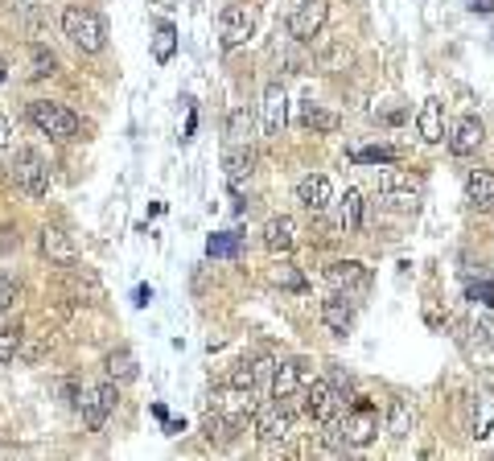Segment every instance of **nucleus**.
<instances>
[{
	"instance_id": "423d86ee",
	"label": "nucleus",
	"mask_w": 494,
	"mask_h": 461,
	"mask_svg": "<svg viewBox=\"0 0 494 461\" xmlns=\"http://www.w3.org/2000/svg\"><path fill=\"white\" fill-rule=\"evenodd\" d=\"M379 194H383V202L391 210H412L420 198V182L412 173H404V169H388L379 177Z\"/></svg>"
},
{
	"instance_id": "f704fd0d",
	"label": "nucleus",
	"mask_w": 494,
	"mask_h": 461,
	"mask_svg": "<svg viewBox=\"0 0 494 461\" xmlns=\"http://www.w3.org/2000/svg\"><path fill=\"white\" fill-rule=\"evenodd\" d=\"M17 346H21V325H9V330H0V367L17 359Z\"/></svg>"
},
{
	"instance_id": "f8f14e48",
	"label": "nucleus",
	"mask_w": 494,
	"mask_h": 461,
	"mask_svg": "<svg viewBox=\"0 0 494 461\" xmlns=\"http://www.w3.org/2000/svg\"><path fill=\"white\" fill-rule=\"evenodd\" d=\"M260 111H264V137L276 140V137L284 132V124H289V99H284V87H281V83H268V87H264Z\"/></svg>"
},
{
	"instance_id": "2eb2a0df",
	"label": "nucleus",
	"mask_w": 494,
	"mask_h": 461,
	"mask_svg": "<svg viewBox=\"0 0 494 461\" xmlns=\"http://www.w3.org/2000/svg\"><path fill=\"white\" fill-rule=\"evenodd\" d=\"M264 247H268L272 255H289L292 247H297V218L289 215H276L264 223Z\"/></svg>"
},
{
	"instance_id": "ddd939ff",
	"label": "nucleus",
	"mask_w": 494,
	"mask_h": 461,
	"mask_svg": "<svg viewBox=\"0 0 494 461\" xmlns=\"http://www.w3.org/2000/svg\"><path fill=\"white\" fill-rule=\"evenodd\" d=\"M252 30H256L252 9H247V4H227L223 17H219V33H223V46H227V49H231V46H243V41L252 38Z\"/></svg>"
},
{
	"instance_id": "1a4fd4ad",
	"label": "nucleus",
	"mask_w": 494,
	"mask_h": 461,
	"mask_svg": "<svg viewBox=\"0 0 494 461\" xmlns=\"http://www.w3.org/2000/svg\"><path fill=\"white\" fill-rule=\"evenodd\" d=\"M214 408H219V416H227V424H243L256 416V387H235V383H227L223 392H219V400H214Z\"/></svg>"
},
{
	"instance_id": "9d476101",
	"label": "nucleus",
	"mask_w": 494,
	"mask_h": 461,
	"mask_svg": "<svg viewBox=\"0 0 494 461\" xmlns=\"http://www.w3.org/2000/svg\"><path fill=\"white\" fill-rule=\"evenodd\" d=\"M252 421H256V437H260L264 445H276L292 432V412L284 408V400L268 403V408H256Z\"/></svg>"
},
{
	"instance_id": "7c9ffc66",
	"label": "nucleus",
	"mask_w": 494,
	"mask_h": 461,
	"mask_svg": "<svg viewBox=\"0 0 494 461\" xmlns=\"http://www.w3.org/2000/svg\"><path fill=\"white\" fill-rule=\"evenodd\" d=\"M470 334H474L478 346H490V342H494V314H490V305H482V309L474 305V317H470Z\"/></svg>"
},
{
	"instance_id": "39448f33",
	"label": "nucleus",
	"mask_w": 494,
	"mask_h": 461,
	"mask_svg": "<svg viewBox=\"0 0 494 461\" xmlns=\"http://www.w3.org/2000/svg\"><path fill=\"white\" fill-rule=\"evenodd\" d=\"M116 383H99V387H87V392L78 395V412H83V424L87 429H103L107 416L116 412Z\"/></svg>"
},
{
	"instance_id": "412c9836",
	"label": "nucleus",
	"mask_w": 494,
	"mask_h": 461,
	"mask_svg": "<svg viewBox=\"0 0 494 461\" xmlns=\"http://www.w3.org/2000/svg\"><path fill=\"white\" fill-rule=\"evenodd\" d=\"M41 252H46V260H54V264H75L78 260L75 239H70L62 226H41Z\"/></svg>"
},
{
	"instance_id": "4be33fe9",
	"label": "nucleus",
	"mask_w": 494,
	"mask_h": 461,
	"mask_svg": "<svg viewBox=\"0 0 494 461\" xmlns=\"http://www.w3.org/2000/svg\"><path fill=\"white\" fill-rule=\"evenodd\" d=\"M417 128H420V140H425V145H441V140H445V108H441V99H425V103H420Z\"/></svg>"
},
{
	"instance_id": "4c0bfd02",
	"label": "nucleus",
	"mask_w": 494,
	"mask_h": 461,
	"mask_svg": "<svg viewBox=\"0 0 494 461\" xmlns=\"http://www.w3.org/2000/svg\"><path fill=\"white\" fill-rule=\"evenodd\" d=\"M17 293H21V288H17V280L0 272V317H4V314H9V309H13V305H17Z\"/></svg>"
},
{
	"instance_id": "7ed1b4c3",
	"label": "nucleus",
	"mask_w": 494,
	"mask_h": 461,
	"mask_svg": "<svg viewBox=\"0 0 494 461\" xmlns=\"http://www.w3.org/2000/svg\"><path fill=\"white\" fill-rule=\"evenodd\" d=\"M338 429H342V441L355 445V449H363V445H371L379 437L383 416H379V408L371 400H355L350 403V412L338 421Z\"/></svg>"
},
{
	"instance_id": "a211bd4d",
	"label": "nucleus",
	"mask_w": 494,
	"mask_h": 461,
	"mask_svg": "<svg viewBox=\"0 0 494 461\" xmlns=\"http://www.w3.org/2000/svg\"><path fill=\"white\" fill-rule=\"evenodd\" d=\"M321 322H326V330L329 334H346L350 325H355V305H350V297L346 293H334V297H326L321 301Z\"/></svg>"
},
{
	"instance_id": "79ce46f5",
	"label": "nucleus",
	"mask_w": 494,
	"mask_h": 461,
	"mask_svg": "<svg viewBox=\"0 0 494 461\" xmlns=\"http://www.w3.org/2000/svg\"><path fill=\"white\" fill-rule=\"evenodd\" d=\"M17 247H21V235H17V231H13V226H0V255H4V252H17Z\"/></svg>"
},
{
	"instance_id": "58836bf2",
	"label": "nucleus",
	"mask_w": 494,
	"mask_h": 461,
	"mask_svg": "<svg viewBox=\"0 0 494 461\" xmlns=\"http://www.w3.org/2000/svg\"><path fill=\"white\" fill-rule=\"evenodd\" d=\"M465 297L474 305H494V285L490 280H470V285H465Z\"/></svg>"
},
{
	"instance_id": "72a5a7b5",
	"label": "nucleus",
	"mask_w": 494,
	"mask_h": 461,
	"mask_svg": "<svg viewBox=\"0 0 494 461\" xmlns=\"http://www.w3.org/2000/svg\"><path fill=\"white\" fill-rule=\"evenodd\" d=\"M46 350H49V334H33V338L21 334V346H17V359H21V363H38Z\"/></svg>"
},
{
	"instance_id": "f257e3e1",
	"label": "nucleus",
	"mask_w": 494,
	"mask_h": 461,
	"mask_svg": "<svg viewBox=\"0 0 494 461\" xmlns=\"http://www.w3.org/2000/svg\"><path fill=\"white\" fill-rule=\"evenodd\" d=\"M62 33H67V41L75 49H83V54H99L107 41L103 17H99L95 9H87V4H70V9L62 13Z\"/></svg>"
},
{
	"instance_id": "c03bdc74",
	"label": "nucleus",
	"mask_w": 494,
	"mask_h": 461,
	"mask_svg": "<svg viewBox=\"0 0 494 461\" xmlns=\"http://www.w3.org/2000/svg\"><path fill=\"white\" fill-rule=\"evenodd\" d=\"M4 145H9V124L0 120V153H4Z\"/></svg>"
},
{
	"instance_id": "6ab92c4d",
	"label": "nucleus",
	"mask_w": 494,
	"mask_h": 461,
	"mask_svg": "<svg viewBox=\"0 0 494 461\" xmlns=\"http://www.w3.org/2000/svg\"><path fill=\"white\" fill-rule=\"evenodd\" d=\"M301 387H305V371H301V363L284 359V363L272 367V400H292Z\"/></svg>"
},
{
	"instance_id": "dca6fc26",
	"label": "nucleus",
	"mask_w": 494,
	"mask_h": 461,
	"mask_svg": "<svg viewBox=\"0 0 494 461\" xmlns=\"http://www.w3.org/2000/svg\"><path fill=\"white\" fill-rule=\"evenodd\" d=\"M486 140V128L478 116H462L454 124V137H449V148H454V157H470V153H478Z\"/></svg>"
},
{
	"instance_id": "cd10ccee",
	"label": "nucleus",
	"mask_w": 494,
	"mask_h": 461,
	"mask_svg": "<svg viewBox=\"0 0 494 461\" xmlns=\"http://www.w3.org/2000/svg\"><path fill=\"white\" fill-rule=\"evenodd\" d=\"M136 375H140V371H136V354L132 350L120 346V350L107 354V379H112V383H132Z\"/></svg>"
},
{
	"instance_id": "ea45409f",
	"label": "nucleus",
	"mask_w": 494,
	"mask_h": 461,
	"mask_svg": "<svg viewBox=\"0 0 494 461\" xmlns=\"http://www.w3.org/2000/svg\"><path fill=\"white\" fill-rule=\"evenodd\" d=\"M231 383L235 387H260V375H256V363H239L231 371Z\"/></svg>"
},
{
	"instance_id": "20e7f679",
	"label": "nucleus",
	"mask_w": 494,
	"mask_h": 461,
	"mask_svg": "<svg viewBox=\"0 0 494 461\" xmlns=\"http://www.w3.org/2000/svg\"><path fill=\"white\" fill-rule=\"evenodd\" d=\"M13 182H17L30 198H46L49 165L41 161V153H33V148H17V153H13Z\"/></svg>"
},
{
	"instance_id": "b1692460",
	"label": "nucleus",
	"mask_w": 494,
	"mask_h": 461,
	"mask_svg": "<svg viewBox=\"0 0 494 461\" xmlns=\"http://www.w3.org/2000/svg\"><path fill=\"white\" fill-rule=\"evenodd\" d=\"M54 70H58L54 49L41 46V41H30V46H25V79H49Z\"/></svg>"
},
{
	"instance_id": "bb28decb",
	"label": "nucleus",
	"mask_w": 494,
	"mask_h": 461,
	"mask_svg": "<svg viewBox=\"0 0 494 461\" xmlns=\"http://www.w3.org/2000/svg\"><path fill=\"white\" fill-rule=\"evenodd\" d=\"M252 128H256V116L247 103H235L231 116H227V145H247L252 140Z\"/></svg>"
},
{
	"instance_id": "2f4dec72",
	"label": "nucleus",
	"mask_w": 494,
	"mask_h": 461,
	"mask_svg": "<svg viewBox=\"0 0 494 461\" xmlns=\"http://www.w3.org/2000/svg\"><path fill=\"white\" fill-rule=\"evenodd\" d=\"M206 255H211V260H231V255H239V235H235V231H219V235H211Z\"/></svg>"
},
{
	"instance_id": "4468645a",
	"label": "nucleus",
	"mask_w": 494,
	"mask_h": 461,
	"mask_svg": "<svg viewBox=\"0 0 494 461\" xmlns=\"http://www.w3.org/2000/svg\"><path fill=\"white\" fill-rule=\"evenodd\" d=\"M297 202L310 210V215H321V210L334 202V186H329V177L326 173H305L297 182Z\"/></svg>"
},
{
	"instance_id": "a878e982",
	"label": "nucleus",
	"mask_w": 494,
	"mask_h": 461,
	"mask_svg": "<svg viewBox=\"0 0 494 461\" xmlns=\"http://www.w3.org/2000/svg\"><path fill=\"white\" fill-rule=\"evenodd\" d=\"M363 210H367V202H363L359 190H346V198L338 202V231L342 235H355L363 226Z\"/></svg>"
},
{
	"instance_id": "c756f323",
	"label": "nucleus",
	"mask_w": 494,
	"mask_h": 461,
	"mask_svg": "<svg viewBox=\"0 0 494 461\" xmlns=\"http://www.w3.org/2000/svg\"><path fill=\"white\" fill-rule=\"evenodd\" d=\"M301 124L310 128V132H334V128H338V116L310 99V103H301Z\"/></svg>"
},
{
	"instance_id": "37998d69",
	"label": "nucleus",
	"mask_w": 494,
	"mask_h": 461,
	"mask_svg": "<svg viewBox=\"0 0 494 461\" xmlns=\"http://www.w3.org/2000/svg\"><path fill=\"white\" fill-rule=\"evenodd\" d=\"M470 9L474 13H494V0H470Z\"/></svg>"
},
{
	"instance_id": "c9c22d12",
	"label": "nucleus",
	"mask_w": 494,
	"mask_h": 461,
	"mask_svg": "<svg viewBox=\"0 0 494 461\" xmlns=\"http://www.w3.org/2000/svg\"><path fill=\"white\" fill-rule=\"evenodd\" d=\"M177 33H174V25H161V33H157V41H153V58L157 62H169L174 58V46H177Z\"/></svg>"
},
{
	"instance_id": "c85d7f7f",
	"label": "nucleus",
	"mask_w": 494,
	"mask_h": 461,
	"mask_svg": "<svg viewBox=\"0 0 494 461\" xmlns=\"http://www.w3.org/2000/svg\"><path fill=\"white\" fill-rule=\"evenodd\" d=\"M412 421H417V412H412V403L400 395V400H391V412H388V432L396 437V441H404L408 432H412Z\"/></svg>"
},
{
	"instance_id": "aec40b11",
	"label": "nucleus",
	"mask_w": 494,
	"mask_h": 461,
	"mask_svg": "<svg viewBox=\"0 0 494 461\" xmlns=\"http://www.w3.org/2000/svg\"><path fill=\"white\" fill-rule=\"evenodd\" d=\"M465 202L474 210H494V173L490 169H470V173H465Z\"/></svg>"
},
{
	"instance_id": "a19ab883",
	"label": "nucleus",
	"mask_w": 494,
	"mask_h": 461,
	"mask_svg": "<svg viewBox=\"0 0 494 461\" xmlns=\"http://www.w3.org/2000/svg\"><path fill=\"white\" fill-rule=\"evenodd\" d=\"M25 30H30V38H41V33H46V13H41L38 4L25 9Z\"/></svg>"
},
{
	"instance_id": "473e14b6",
	"label": "nucleus",
	"mask_w": 494,
	"mask_h": 461,
	"mask_svg": "<svg viewBox=\"0 0 494 461\" xmlns=\"http://www.w3.org/2000/svg\"><path fill=\"white\" fill-rule=\"evenodd\" d=\"M268 280H272L276 288H292V293H301V288H305V276H301L292 264H276V268L268 272Z\"/></svg>"
},
{
	"instance_id": "e433bc0d",
	"label": "nucleus",
	"mask_w": 494,
	"mask_h": 461,
	"mask_svg": "<svg viewBox=\"0 0 494 461\" xmlns=\"http://www.w3.org/2000/svg\"><path fill=\"white\" fill-rule=\"evenodd\" d=\"M355 161H363V165H391V161H396V148H359Z\"/></svg>"
},
{
	"instance_id": "5701e85b",
	"label": "nucleus",
	"mask_w": 494,
	"mask_h": 461,
	"mask_svg": "<svg viewBox=\"0 0 494 461\" xmlns=\"http://www.w3.org/2000/svg\"><path fill=\"white\" fill-rule=\"evenodd\" d=\"M223 169H227V182L239 190L243 182L252 177V169H256V153H252L247 145H231V148L223 153Z\"/></svg>"
},
{
	"instance_id": "9b49d317",
	"label": "nucleus",
	"mask_w": 494,
	"mask_h": 461,
	"mask_svg": "<svg viewBox=\"0 0 494 461\" xmlns=\"http://www.w3.org/2000/svg\"><path fill=\"white\" fill-rule=\"evenodd\" d=\"M326 285L334 288V293L355 297L371 285V272H367V264H359V260H334V264L326 268Z\"/></svg>"
},
{
	"instance_id": "6e6552de",
	"label": "nucleus",
	"mask_w": 494,
	"mask_h": 461,
	"mask_svg": "<svg viewBox=\"0 0 494 461\" xmlns=\"http://www.w3.org/2000/svg\"><path fill=\"white\" fill-rule=\"evenodd\" d=\"M326 17H329L326 0H297V9L289 13V33L297 41H313L321 33V25H326Z\"/></svg>"
},
{
	"instance_id": "f3484780",
	"label": "nucleus",
	"mask_w": 494,
	"mask_h": 461,
	"mask_svg": "<svg viewBox=\"0 0 494 461\" xmlns=\"http://www.w3.org/2000/svg\"><path fill=\"white\" fill-rule=\"evenodd\" d=\"M490 432H494V392L478 387V392L470 395V437L486 441Z\"/></svg>"
},
{
	"instance_id": "0eeeda50",
	"label": "nucleus",
	"mask_w": 494,
	"mask_h": 461,
	"mask_svg": "<svg viewBox=\"0 0 494 461\" xmlns=\"http://www.w3.org/2000/svg\"><path fill=\"white\" fill-rule=\"evenodd\" d=\"M305 412H310L318 424L338 421V416L346 412V400L334 392V383L329 379H318L313 387H305Z\"/></svg>"
},
{
	"instance_id": "393cba45",
	"label": "nucleus",
	"mask_w": 494,
	"mask_h": 461,
	"mask_svg": "<svg viewBox=\"0 0 494 461\" xmlns=\"http://www.w3.org/2000/svg\"><path fill=\"white\" fill-rule=\"evenodd\" d=\"M350 46L346 41H326V46H318L313 49V62H318V70H329V75H338V70H346L350 66Z\"/></svg>"
},
{
	"instance_id": "f03ea898",
	"label": "nucleus",
	"mask_w": 494,
	"mask_h": 461,
	"mask_svg": "<svg viewBox=\"0 0 494 461\" xmlns=\"http://www.w3.org/2000/svg\"><path fill=\"white\" fill-rule=\"evenodd\" d=\"M30 120L38 132H46V137H54V140H75L78 128H83V120H78L75 111L62 108V103H49V99H33Z\"/></svg>"
}]
</instances>
